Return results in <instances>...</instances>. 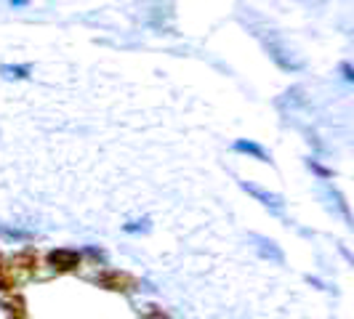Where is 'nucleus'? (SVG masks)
<instances>
[{"label":"nucleus","instance_id":"3","mask_svg":"<svg viewBox=\"0 0 354 319\" xmlns=\"http://www.w3.org/2000/svg\"><path fill=\"white\" fill-rule=\"evenodd\" d=\"M99 284L106 287V290H120V293H125V290L133 287V277H128L123 271H106V274L99 277Z\"/></svg>","mask_w":354,"mask_h":319},{"label":"nucleus","instance_id":"2","mask_svg":"<svg viewBox=\"0 0 354 319\" xmlns=\"http://www.w3.org/2000/svg\"><path fill=\"white\" fill-rule=\"evenodd\" d=\"M8 264H11V269H14L17 277H32V274L37 271V253H32V250L17 253Z\"/></svg>","mask_w":354,"mask_h":319},{"label":"nucleus","instance_id":"4","mask_svg":"<svg viewBox=\"0 0 354 319\" xmlns=\"http://www.w3.org/2000/svg\"><path fill=\"white\" fill-rule=\"evenodd\" d=\"M0 309H3V314L8 319H27V303L21 296H6L3 301H0Z\"/></svg>","mask_w":354,"mask_h":319},{"label":"nucleus","instance_id":"7","mask_svg":"<svg viewBox=\"0 0 354 319\" xmlns=\"http://www.w3.org/2000/svg\"><path fill=\"white\" fill-rule=\"evenodd\" d=\"M11 3H17V6H24V3H27V0H11Z\"/></svg>","mask_w":354,"mask_h":319},{"label":"nucleus","instance_id":"1","mask_svg":"<svg viewBox=\"0 0 354 319\" xmlns=\"http://www.w3.org/2000/svg\"><path fill=\"white\" fill-rule=\"evenodd\" d=\"M48 264L53 271H75L80 266V253L77 250H53L48 253Z\"/></svg>","mask_w":354,"mask_h":319},{"label":"nucleus","instance_id":"6","mask_svg":"<svg viewBox=\"0 0 354 319\" xmlns=\"http://www.w3.org/2000/svg\"><path fill=\"white\" fill-rule=\"evenodd\" d=\"M147 319H168L160 309H155V306H147Z\"/></svg>","mask_w":354,"mask_h":319},{"label":"nucleus","instance_id":"5","mask_svg":"<svg viewBox=\"0 0 354 319\" xmlns=\"http://www.w3.org/2000/svg\"><path fill=\"white\" fill-rule=\"evenodd\" d=\"M17 284H19V277L14 274L11 264H8V261L0 255V290H3V293H11Z\"/></svg>","mask_w":354,"mask_h":319}]
</instances>
